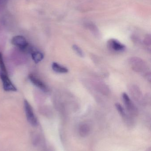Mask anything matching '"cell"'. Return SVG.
<instances>
[{
	"label": "cell",
	"mask_w": 151,
	"mask_h": 151,
	"mask_svg": "<svg viewBox=\"0 0 151 151\" xmlns=\"http://www.w3.org/2000/svg\"><path fill=\"white\" fill-rule=\"evenodd\" d=\"M24 108L27 121L32 126L36 127L38 125V121L34 113L32 106L25 99L24 101Z\"/></svg>",
	"instance_id": "cell-1"
},
{
	"label": "cell",
	"mask_w": 151,
	"mask_h": 151,
	"mask_svg": "<svg viewBox=\"0 0 151 151\" xmlns=\"http://www.w3.org/2000/svg\"><path fill=\"white\" fill-rule=\"evenodd\" d=\"M129 64L132 69L137 72L144 73L147 70V66L145 62L138 58H132L129 59Z\"/></svg>",
	"instance_id": "cell-2"
},
{
	"label": "cell",
	"mask_w": 151,
	"mask_h": 151,
	"mask_svg": "<svg viewBox=\"0 0 151 151\" xmlns=\"http://www.w3.org/2000/svg\"><path fill=\"white\" fill-rule=\"evenodd\" d=\"M0 78L2 82L4 90L6 91H16L17 88L10 80L8 73L0 72Z\"/></svg>",
	"instance_id": "cell-3"
},
{
	"label": "cell",
	"mask_w": 151,
	"mask_h": 151,
	"mask_svg": "<svg viewBox=\"0 0 151 151\" xmlns=\"http://www.w3.org/2000/svg\"><path fill=\"white\" fill-rule=\"evenodd\" d=\"M122 97L124 105L128 111L132 115H136L137 114V108H136L133 102L131 101L128 95L126 93H123L122 94Z\"/></svg>",
	"instance_id": "cell-4"
},
{
	"label": "cell",
	"mask_w": 151,
	"mask_h": 151,
	"mask_svg": "<svg viewBox=\"0 0 151 151\" xmlns=\"http://www.w3.org/2000/svg\"><path fill=\"white\" fill-rule=\"evenodd\" d=\"M12 45L19 48L21 50L25 51L28 47V42L25 37L21 35L14 36L11 40Z\"/></svg>",
	"instance_id": "cell-5"
},
{
	"label": "cell",
	"mask_w": 151,
	"mask_h": 151,
	"mask_svg": "<svg viewBox=\"0 0 151 151\" xmlns=\"http://www.w3.org/2000/svg\"><path fill=\"white\" fill-rule=\"evenodd\" d=\"M28 77H29V80L31 81V82L35 86H36V87L39 88L43 91H45V92L48 91V88L45 83L38 77L32 74H30L28 76Z\"/></svg>",
	"instance_id": "cell-6"
},
{
	"label": "cell",
	"mask_w": 151,
	"mask_h": 151,
	"mask_svg": "<svg viewBox=\"0 0 151 151\" xmlns=\"http://www.w3.org/2000/svg\"><path fill=\"white\" fill-rule=\"evenodd\" d=\"M108 46L110 48L114 51H122L126 48V47L122 43L118 41L117 40H110L108 41Z\"/></svg>",
	"instance_id": "cell-7"
},
{
	"label": "cell",
	"mask_w": 151,
	"mask_h": 151,
	"mask_svg": "<svg viewBox=\"0 0 151 151\" xmlns=\"http://www.w3.org/2000/svg\"><path fill=\"white\" fill-rule=\"evenodd\" d=\"M130 90L133 98L134 99L137 101L141 102V100H142V94L138 87L133 86Z\"/></svg>",
	"instance_id": "cell-8"
},
{
	"label": "cell",
	"mask_w": 151,
	"mask_h": 151,
	"mask_svg": "<svg viewBox=\"0 0 151 151\" xmlns=\"http://www.w3.org/2000/svg\"><path fill=\"white\" fill-rule=\"evenodd\" d=\"M90 131V127L88 124H82L79 127V134L82 137H85L87 136L89 134Z\"/></svg>",
	"instance_id": "cell-9"
},
{
	"label": "cell",
	"mask_w": 151,
	"mask_h": 151,
	"mask_svg": "<svg viewBox=\"0 0 151 151\" xmlns=\"http://www.w3.org/2000/svg\"><path fill=\"white\" fill-rule=\"evenodd\" d=\"M52 69L54 71L59 73H65L68 71L67 68L56 63H52Z\"/></svg>",
	"instance_id": "cell-10"
},
{
	"label": "cell",
	"mask_w": 151,
	"mask_h": 151,
	"mask_svg": "<svg viewBox=\"0 0 151 151\" xmlns=\"http://www.w3.org/2000/svg\"><path fill=\"white\" fill-rule=\"evenodd\" d=\"M31 55H32V59L35 63H40L43 58V54L40 51L34 50L31 53Z\"/></svg>",
	"instance_id": "cell-11"
},
{
	"label": "cell",
	"mask_w": 151,
	"mask_h": 151,
	"mask_svg": "<svg viewBox=\"0 0 151 151\" xmlns=\"http://www.w3.org/2000/svg\"><path fill=\"white\" fill-rule=\"evenodd\" d=\"M0 72L7 73V70L3 58L2 54L1 52H0Z\"/></svg>",
	"instance_id": "cell-12"
},
{
	"label": "cell",
	"mask_w": 151,
	"mask_h": 151,
	"mask_svg": "<svg viewBox=\"0 0 151 151\" xmlns=\"http://www.w3.org/2000/svg\"><path fill=\"white\" fill-rule=\"evenodd\" d=\"M72 48L74 52L81 57H84V53L83 51L81 49L76 45H74L72 46Z\"/></svg>",
	"instance_id": "cell-13"
},
{
	"label": "cell",
	"mask_w": 151,
	"mask_h": 151,
	"mask_svg": "<svg viewBox=\"0 0 151 151\" xmlns=\"http://www.w3.org/2000/svg\"><path fill=\"white\" fill-rule=\"evenodd\" d=\"M116 106L117 110L118 111L120 114L122 116H123V117H126L127 118V116L126 114V112H125V110H124V108L122 107L121 105L119 104H116Z\"/></svg>",
	"instance_id": "cell-14"
},
{
	"label": "cell",
	"mask_w": 151,
	"mask_h": 151,
	"mask_svg": "<svg viewBox=\"0 0 151 151\" xmlns=\"http://www.w3.org/2000/svg\"><path fill=\"white\" fill-rule=\"evenodd\" d=\"M145 44L148 47L150 48V47H151V40H150V38H147L146 40H145Z\"/></svg>",
	"instance_id": "cell-15"
}]
</instances>
